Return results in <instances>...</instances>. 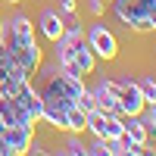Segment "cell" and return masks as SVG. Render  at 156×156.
Masks as SVG:
<instances>
[{
    "mask_svg": "<svg viewBox=\"0 0 156 156\" xmlns=\"http://www.w3.org/2000/svg\"><path fill=\"white\" fill-rule=\"evenodd\" d=\"M3 44H6V53L19 62V66L34 78L37 66L44 62V50L37 44V34H28V37H12V34H3Z\"/></svg>",
    "mask_w": 156,
    "mask_h": 156,
    "instance_id": "obj_1",
    "label": "cell"
},
{
    "mask_svg": "<svg viewBox=\"0 0 156 156\" xmlns=\"http://www.w3.org/2000/svg\"><path fill=\"white\" fill-rule=\"evenodd\" d=\"M84 41L97 53V59H103V62H115V59H119V50H122L119 47V37H115V31L103 19H94L84 28Z\"/></svg>",
    "mask_w": 156,
    "mask_h": 156,
    "instance_id": "obj_2",
    "label": "cell"
},
{
    "mask_svg": "<svg viewBox=\"0 0 156 156\" xmlns=\"http://www.w3.org/2000/svg\"><path fill=\"white\" fill-rule=\"evenodd\" d=\"M34 31L41 34L44 44L53 47L62 37V31H66V16H62L56 6H44L41 12H37V19H34Z\"/></svg>",
    "mask_w": 156,
    "mask_h": 156,
    "instance_id": "obj_3",
    "label": "cell"
},
{
    "mask_svg": "<svg viewBox=\"0 0 156 156\" xmlns=\"http://www.w3.org/2000/svg\"><path fill=\"white\" fill-rule=\"evenodd\" d=\"M122 115H112V112H103V109H94V112H87V131L90 137H103V140H109V137H122Z\"/></svg>",
    "mask_w": 156,
    "mask_h": 156,
    "instance_id": "obj_4",
    "label": "cell"
},
{
    "mask_svg": "<svg viewBox=\"0 0 156 156\" xmlns=\"http://www.w3.org/2000/svg\"><path fill=\"white\" fill-rule=\"evenodd\" d=\"M37 134V125H6L0 144L6 147V156H28V144Z\"/></svg>",
    "mask_w": 156,
    "mask_h": 156,
    "instance_id": "obj_5",
    "label": "cell"
},
{
    "mask_svg": "<svg viewBox=\"0 0 156 156\" xmlns=\"http://www.w3.org/2000/svg\"><path fill=\"white\" fill-rule=\"evenodd\" d=\"M3 34H12V37H28L34 34V22L28 12H12L9 19H3Z\"/></svg>",
    "mask_w": 156,
    "mask_h": 156,
    "instance_id": "obj_6",
    "label": "cell"
},
{
    "mask_svg": "<svg viewBox=\"0 0 156 156\" xmlns=\"http://www.w3.org/2000/svg\"><path fill=\"white\" fill-rule=\"evenodd\" d=\"M72 59H75V66L78 69H81V75L87 78V75H94L97 72V53H94V50H90V44L87 41H78L75 44V53H72Z\"/></svg>",
    "mask_w": 156,
    "mask_h": 156,
    "instance_id": "obj_7",
    "label": "cell"
},
{
    "mask_svg": "<svg viewBox=\"0 0 156 156\" xmlns=\"http://www.w3.org/2000/svg\"><path fill=\"white\" fill-rule=\"evenodd\" d=\"M122 128H125L122 134L128 140H137V144H147L150 140V128H147V122L140 115H122Z\"/></svg>",
    "mask_w": 156,
    "mask_h": 156,
    "instance_id": "obj_8",
    "label": "cell"
},
{
    "mask_svg": "<svg viewBox=\"0 0 156 156\" xmlns=\"http://www.w3.org/2000/svg\"><path fill=\"white\" fill-rule=\"evenodd\" d=\"M90 94L97 97V109H103V112H112V115H119V100H115V94H112V90H106L103 78L90 84Z\"/></svg>",
    "mask_w": 156,
    "mask_h": 156,
    "instance_id": "obj_9",
    "label": "cell"
},
{
    "mask_svg": "<svg viewBox=\"0 0 156 156\" xmlns=\"http://www.w3.org/2000/svg\"><path fill=\"white\" fill-rule=\"evenodd\" d=\"M56 153H66V156H87V140L84 134H75V131H66V140Z\"/></svg>",
    "mask_w": 156,
    "mask_h": 156,
    "instance_id": "obj_10",
    "label": "cell"
},
{
    "mask_svg": "<svg viewBox=\"0 0 156 156\" xmlns=\"http://www.w3.org/2000/svg\"><path fill=\"white\" fill-rule=\"evenodd\" d=\"M66 131H75V134H84L87 131V112L81 106H72L66 109Z\"/></svg>",
    "mask_w": 156,
    "mask_h": 156,
    "instance_id": "obj_11",
    "label": "cell"
},
{
    "mask_svg": "<svg viewBox=\"0 0 156 156\" xmlns=\"http://www.w3.org/2000/svg\"><path fill=\"white\" fill-rule=\"evenodd\" d=\"M137 87H140V97H144V103H156V78L153 75H140L134 78Z\"/></svg>",
    "mask_w": 156,
    "mask_h": 156,
    "instance_id": "obj_12",
    "label": "cell"
},
{
    "mask_svg": "<svg viewBox=\"0 0 156 156\" xmlns=\"http://www.w3.org/2000/svg\"><path fill=\"white\" fill-rule=\"evenodd\" d=\"M84 9H87L94 19H103V16L109 12V0H84Z\"/></svg>",
    "mask_w": 156,
    "mask_h": 156,
    "instance_id": "obj_13",
    "label": "cell"
},
{
    "mask_svg": "<svg viewBox=\"0 0 156 156\" xmlns=\"http://www.w3.org/2000/svg\"><path fill=\"white\" fill-rule=\"evenodd\" d=\"M56 9L66 19H78V0H56Z\"/></svg>",
    "mask_w": 156,
    "mask_h": 156,
    "instance_id": "obj_14",
    "label": "cell"
},
{
    "mask_svg": "<svg viewBox=\"0 0 156 156\" xmlns=\"http://www.w3.org/2000/svg\"><path fill=\"white\" fill-rule=\"evenodd\" d=\"M75 106H81L84 112H94V109H97V97L90 94V87H87V90H84V94L78 97V100H75Z\"/></svg>",
    "mask_w": 156,
    "mask_h": 156,
    "instance_id": "obj_15",
    "label": "cell"
},
{
    "mask_svg": "<svg viewBox=\"0 0 156 156\" xmlns=\"http://www.w3.org/2000/svg\"><path fill=\"white\" fill-rule=\"evenodd\" d=\"M140 119L147 122L150 134H156V103H147V106H144V112H140Z\"/></svg>",
    "mask_w": 156,
    "mask_h": 156,
    "instance_id": "obj_16",
    "label": "cell"
},
{
    "mask_svg": "<svg viewBox=\"0 0 156 156\" xmlns=\"http://www.w3.org/2000/svg\"><path fill=\"white\" fill-rule=\"evenodd\" d=\"M87 156H106V140L103 137H90L87 140Z\"/></svg>",
    "mask_w": 156,
    "mask_h": 156,
    "instance_id": "obj_17",
    "label": "cell"
},
{
    "mask_svg": "<svg viewBox=\"0 0 156 156\" xmlns=\"http://www.w3.org/2000/svg\"><path fill=\"white\" fill-rule=\"evenodd\" d=\"M28 153H50V150H47V144H44V140L34 134V137H31V144H28Z\"/></svg>",
    "mask_w": 156,
    "mask_h": 156,
    "instance_id": "obj_18",
    "label": "cell"
},
{
    "mask_svg": "<svg viewBox=\"0 0 156 156\" xmlns=\"http://www.w3.org/2000/svg\"><path fill=\"white\" fill-rule=\"evenodd\" d=\"M6 3H9V6H19V3H22V0H6Z\"/></svg>",
    "mask_w": 156,
    "mask_h": 156,
    "instance_id": "obj_19",
    "label": "cell"
},
{
    "mask_svg": "<svg viewBox=\"0 0 156 156\" xmlns=\"http://www.w3.org/2000/svg\"><path fill=\"white\" fill-rule=\"evenodd\" d=\"M0 41H3V19H0Z\"/></svg>",
    "mask_w": 156,
    "mask_h": 156,
    "instance_id": "obj_20",
    "label": "cell"
}]
</instances>
